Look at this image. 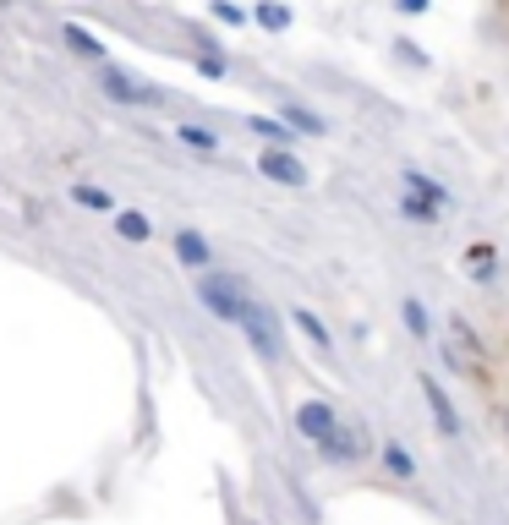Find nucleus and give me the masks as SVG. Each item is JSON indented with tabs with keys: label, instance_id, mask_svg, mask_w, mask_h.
I'll list each match as a JSON object with an SVG mask.
<instances>
[{
	"label": "nucleus",
	"instance_id": "obj_1",
	"mask_svg": "<svg viewBox=\"0 0 509 525\" xmlns=\"http://www.w3.org/2000/svg\"><path fill=\"white\" fill-rule=\"evenodd\" d=\"M296 427L312 438V449L318 454H329V460H356V443H351V433H345L340 422H334L329 405H318V400L296 405Z\"/></svg>",
	"mask_w": 509,
	"mask_h": 525
},
{
	"label": "nucleus",
	"instance_id": "obj_2",
	"mask_svg": "<svg viewBox=\"0 0 509 525\" xmlns=\"http://www.w3.org/2000/svg\"><path fill=\"white\" fill-rule=\"evenodd\" d=\"M99 88L110 93L115 104H154V88H143V83H132L126 72H115V66H104V77H99Z\"/></svg>",
	"mask_w": 509,
	"mask_h": 525
},
{
	"label": "nucleus",
	"instance_id": "obj_3",
	"mask_svg": "<svg viewBox=\"0 0 509 525\" xmlns=\"http://www.w3.org/2000/svg\"><path fill=\"white\" fill-rule=\"evenodd\" d=\"M258 165H263L269 181H280V186H307V165H296L291 154H263Z\"/></svg>",
	"mask_w": 509,
	"mask_h": 525
},
{
	"label": "nucleus",
	"instance_id": "obj_4",
	"mask_svg": "<svg viewBox=\"0 0 509 525\" xmlns=\"http://www.w3.org/2000/svg\"><path fill=\"white\" fill-rule=\"evenodd\" d=\"M115 230H121L126 241H148V236H154L148 214H137V208H121V214H115Z\"/></svg>",
	"mask_w": 509,
	"mask_h": 525
},
{
	"label": "nucleus",
	"instance_id": "obj_5",
	"mask_svg": "<svg viewBox=\"0 0 509 525\" xmlns=\"http://www.w3.org/2000/svg\"><path fill=\"white\" fill-rule=\"evenodd\" d=\"M176 252H181V263H187V268H208V241L192 236V230H181V236H176Z\"/></svg>",
	"mask_w": 509,
	"mask_h": 525
},
{
	"label": "nucleus",
	"instance_id": "obj_6",
	"mask_svg": "<svg viewBox=\"0 0 509 525\" xmlns=\"http://www.w3.org/2000/svg\"><path fill=\"white\" fill-rule=\"evenodd\" d=\"M72 203L94 208V214H110V208H115V197H110V192H99V186H88V181H72Z\"/></svg>",
	"mask_w": 509,
	"mask_h": 525
},
{
	"label": "nucleus",
	"instance_id": "obj_7",
	"mask_svg": "<svg viewBox=\"0 0 509 525\" xmlns=\"http://www.w3.org/2000/svg\"><path fill=\"white\" fill-rule=\"evenodd\" d=\"M291 318H296V329H302V334H307V340H312V345H318V350H329V345H334V340H329V329H323V323H318V318H312V312H307V307H296V312H291Z\"/></svg>",
	"mask_w": 509,
	"mask_h": 525
},
{
	"label": "nucleus",
	"instance_id": "obj_8",
	"mask_svg": "<svg viewBox=\"0 0 509 525\" xmlns=\"http://www.w3.org/2000/svg\"><path fill=\"white\" fill-rule=\"evenodd\" d=\"M422 389H427V405H433V411H438V422H444V433H455V411H449L444 389H438L433 378H422Z\"/></svg>",
	"mask_w": 509,
	"mask_h": 525
},
{
	"label": "nucleus",
	"instance_id": "obj_9",
	"mask_svg": "<svg viewBox=\"0 0 509 525\" xmlns=\"http://www.w3.org/2000/svg\"><path fill=\"white\" fill-rule=\"evenodd\" d=\"M252 132H258V137H269V143H291V121H285V115H280V121H269V115H258V121H252Z\"/></svg>",
	"mask_w": 509,
	"mask_h": 525
},
{
	"label": "nucleus",
	"instance_id": "obj_10",
	"mask_svg": "<svg viewBox=\"0 0 509 525\" xmlns=\"http://www.w3.org/2000/svg\"><path fill=\"white\" fill-rule=\"evenodd\" d=\"M176 137H181V143H187V148H219V137L214 132H208V126H176Z\"/></svg>",
	"mask_w": 509,
	"mask_h": 525
},
{
	"label": "nucleus",
	"instance_id": "obj_11",
	"mask_svg": "<svg viewBox=\"0 0 509 525\" xmlns=\"http://www.w3.org/2000/svg\"><path fill=\"white\" fill-rule=\"evenodd\" d=\"M66 39H72V44H77V50H83V55H99V50H104V44H94V39H88L83 28H66Z\"/></svg>",
	"mask_w": 509,
	"mask_h": 525
},
{
	"label": "nucleus",
	"instance_id": "obj_12",
	"mask_svg": "<svg viewBox=\"0 0 509 525\" xmlns=\"http://www.w3.org/2000/svg\"><path fill=\"white\" fill-rule=\"evenodd\" d=\"M406 323H411V334H427V312L416 301H406Z\"/></svg>",
	"mask_w": 509,
	"mask_h": 525
},
{
	"label": "nucleus",
	"instance_id": "obj_13",
	"mask_svg": "<svg viewBox=\"0 0 509 525\" xmlns=\"http://www.w3.org/2000/svg\"><path fill=\"white\" fill-rule=\"evenodd\" d=\"M389 465H395L400 476H411V460H406V449H400V443H389Z\"/></svg>",
	"mask_w": 509,
	"mask_h": 525
},
{
	"label": "nucleus",
	"instance_id": "obj_14",
	"mask_svg": "<svg viewBox=\"0 0 509 525\" xmlns=\"http://www.w3.org/2000/svg\"><path fill=\"white\" fill-rule=\"evenodd\" d=\"M0 6H11V0H0Z\"/></svg>",
	"mask_w": 509,
	"mask_h": 525
}]
</instances>
